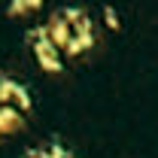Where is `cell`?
Masks as SVG:
<instances>
[{
    "mask_svg": "<svg viewBox=\"0 0 158 158\" xmlns=\"http://www.w3.org/2000/svg\"><path fill=\"white\" fill-rule=\"evenodd\" d=\"M46 31H49V37L55 40V46L64 52V58H82L98 43L94 21L79 6H58L49 15V21H46Z\"/></svg>",
    "mask_w": 158,
    "mask_h": 158,
    "instance_id": "cell-1",
    "label": "cell"
},
{
    "mask_svg": "<svg viewBox=\"0 0 158 158\" xmlns=\"http://www.w3.org/2000/svg\"><path fill=\"white\" fill-rule=\"evenodd\" d=\"M31 106H34V100L27 94V88L19 79H9L0 73V140L21 131Z\"/></svg>",
    "mask_w": 158,
    "mask_h": 158,
    "instance_id": "cell-2",
    "label": "cell"
},
{
    "mask_svg": "<svg viewBox=\"0 0 158 158\" xmlns=\"http://www.w3.org/2000/svg\"><path fill=\"white\" fill-rule=\"evenodd\" d=\"M24 40H27V46H31V52H34L37 64L46 70V73H61V70H64V52L55 46V40L49 37L46 24L31 27V31L24 34Z\"/></svg>",
    "mask_w": 158,
    "mask_h": 158,
    "instance_id": "cell-3",
    "label": "cell"
},
{
    "mask_svg": "<svg viewBox=\"0 0 158 158\" xmlns=\"http://www.w3.org/2000/svg\"><path fill=\"white\" fill-rule=\"evenodd\" d=\"M21 158H73V152L61 140H46V143H40L34 149H27Z\"/></svg>",
    "mask_w": 158,
    "mask_h": 158,
    "instance_id": "cell-4",
    "label": "cell"
},
{
    "mask_svg": "<svg viewBox=\"0 0 158 158\" xmlns=\"http://www.w3.org/2000/svg\"><path fill=\"white\" fill-rule=\"evenodd\" d=\"M43 9V0H9L6 3V15L9 19H24Z\"/></svg>",
    "mask_w": 158,
    "mask_h": 158,
    "instance_id": "cell-5",
    "label": "cell"
},
{
    "mask_svg": "<svg viewBox=\"0 0 158 158\" xmlns=\"http://www.w3.org/2000/svg\"><path fill=\"white\" fill-rule=\"evenodd\" d=\"M103 21L110 24V31H122V21H118V15H116L113 6H103Z\"/></svg>",
    "mask_w": 158,
    "mask_h": 158,
    "instance_id": "cell-6",
    "label": "cell"
}]
</instances>
